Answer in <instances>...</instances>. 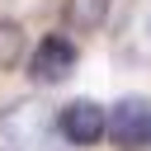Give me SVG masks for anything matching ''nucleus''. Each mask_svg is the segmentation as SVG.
Segmentation results:
<instances>
[{
    "mask_svg": "<svg viewBox=\"0 0 151 151\" xmlns=\"http://www.w3.org/2000/svg\"><path fill=\"white\" fill-rule=\"evenodd\" d=\"M57 127H61V137H66L71 146H94V142L109 132V113H104L94 99H71V104L61 109Z\"/></svg>",
    "mask_w": 151,
    "mask_h": 151,
    "instance_id": "4",
    "label": "nucleus"
},
{
    "mask_svg": "<svg viewBox=\"0 0 151 151\" xmlns=\"http://www.w3.org/2000/svg\"><path fill=\"white\" fill-rule=\"evenodd\" d=\"M76 61H80L76 42L61 38V33H47V38L33 47V57H28V76H33L38 85H61V80H71Z\"/></svg>",
    "mask_w": 151,
    "mask_h": 151,
    "instance_id": "3",
    "label": "nucleus"
},
{
    "mask_svg": "<svg viewBox=\"0 0 151 151\" xmlns=\"http://www.w3.org/2000/svg\"><path fill=\"white\" fill-rule=\"evenodd\" d=\"M24 57V28L14 19H0V71H9Z\"/></svg>",
    "mask_w": 151,
    "mask_h": 151,
    "instance_id": "6",
    "label": "nucleus"
},
{
    "mask_svg": "<svg viewBox=\"0 0 151 151\" xmlns=\"http://www.w3.org/2000/svg\"><path fill=\"white\" fill-rule=\"evenodd\" d=\"M109 137L118 151H151V99L127 94L109 113Z\"/></svg>",
    "mask_w": 151,
    "mask_h": 151,
    "instance_id": "1",
    "label": "nucleus"
},
{
    "mask_svg": "<svg viewBox=\"0 0 151 151\" xmlns=\"http://www.w3.org/2000/svg\"><path fill=\"white\" fill-rule=\"evenodd\" d=\"M109 9H113V0H66V28H76V33H94L104 19H109Z\"/></svg>",
    "mask_w": 151,
    "mask_h": 151,
    "instance_id": "5",
    "label": "nucleus"
},
{
    "mask_svg": "<svg viewBox=\"0 0 151 151\" xmlns=\"http://www.w3.org/2000/svg\"><path fill=\"white\" fill-rule=\"evenodd\" d=\"M42 132H47L42 104H28L24 99V104H9L0 113V151H38Z\"/></svg>",
    "mask_w": 151,
    "mask_h": 151,
    "instance_id": "2",
    "label": "nucleus"
}]
</instances>
